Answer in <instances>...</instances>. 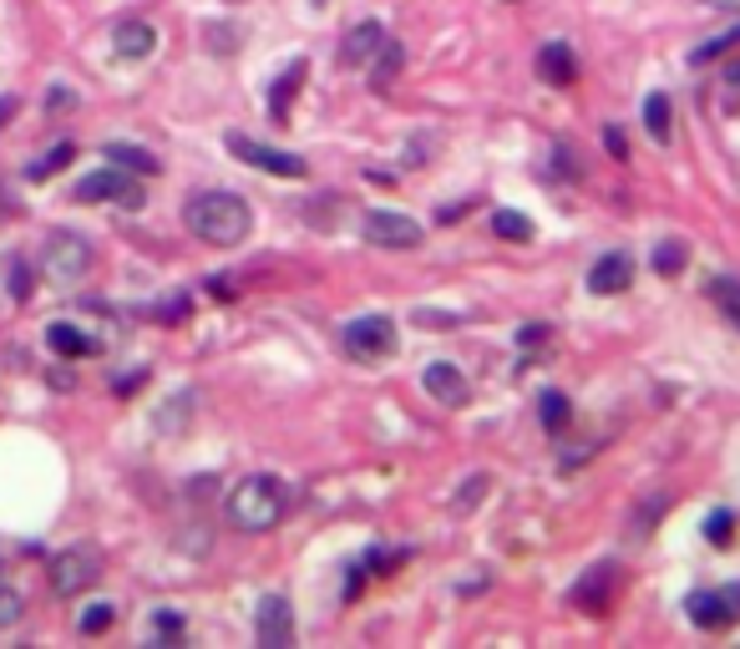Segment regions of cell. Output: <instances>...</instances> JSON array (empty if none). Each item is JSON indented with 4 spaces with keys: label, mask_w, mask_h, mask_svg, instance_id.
Instances as JSON below:
<instances>
[{
    "label": "cell",
    "mask_w": 740,
    "mask_h": 649,
    "mask_svg": "<svg viewBox=\"0 0 740 649\" xmlns=\"http://www.w3.org/2000/svg\"><path fill=\"white\" fill-rule=\"evenodd\" d=\"M183 219H188V228H193L203 244H213V249H234V244L249 239V228H254L249 203L238 199V193H224V188L193 193L188 209H183Z\"/></svg>",
    "instance_id": "obj_1"
},
{
    "label": "cell",
    "mask_w": 740,
    "mask_h": 649,
    "mask_svg": "<svg viewBox=\"0 0 740 649\" xmlns=\"http://www.w3.org/2000/svg\"><path fill=\"white\" fill-rule=\"evenodd\" d=\"M284 517V488L279 478H244L228 492V523L244 533H265Z\"/></svg>",
    "instance_id": "obj_2"
},
{
    "label": "cell",
    "mask_w": 740,
    "mask_h": 649,
    "mask_svg": "<svg viewBox=\"0 0 740 649\" xmlns=\"http://www.w3.org/2000/svg\"><path fill=\"white\" fill-rule=\"evenodd\" d=\"M97 579H102V553H97L92 544L61 548V553L52 558V589H56V598H77V594H87V589H92Z\"/></svg>",
    "instance_id": "obj_3"
},
{
    "label": "cell",
    "mask_w": 740,
    "mask_h": 649,
    "mask_svg": "<svg viewBox=\"0 0 740 649\" xmlns=\"http://www.w3.org/2000/svg\"><path fill=\"white\" fill-rule=\"evenodd\" d=\"M77 203H122V209H143V183H137L127 168H97V172H87L77 183Z\"/></svg>",
    "instance_id": "obj_4"
},
{
    "label": "cell",
    "mask_w": 740,
    "mask_h": 649,
    "mask_svg": "<svg viewBox=\"0 0 740 649\" xmlns=\"http://www.w3.org/2000/svg\"><path fill=\"white\" fill-rule=\"evenodd\" d=\"M41 269H46L52 284H81L87 269H92V244L81 234H52L46 254H41Z\"/></svg>",
    "instance_id": "obj_5"
},
{
    "label": "cell",
    "mask_w": 740,
    "mask_h": 649,
    "mask_svg": "<svg viewBox=\"0 0 740 649\" xmlns=\"http://www.w3.org/2000/svg\"><path fill=\"white\" fill-rule=\"evenodd\" d=\"M345 350L356 360H385L391 350H396V320H385V315H360L350 320L340 331Z\"/></svg>",
    "instance_id": "obj_6"
},
{
    "label": "cell",
    "mask_w": 740,
    "mask_h": 649,
    "mask_svg": "<svg viewBox=\"0 0 740 649\" xmlns=\"http://www.w3.org/2000/svg\"><path fill=\"white\" fill-rule=\"evenodd\" d=\"M360 234H366V244H381V249H416V244H422V224L406 219V213H391V209L366 213Z\"/></svg>",
    "instance_id": "obj_7"
},
{
    "label": "cell",
    "mask_w": 740,
    "mask_h": 649,
    "mask_svg": "<svg viewBox=\"0 0 740 649\" xmlns=\"http://www.w3.org/2000/svg\"><path fill=\"white\" fill-rule=\"evenodd\" d=\"M228 153H234V158H244L249 168H259V172H274V178H304V158L254 143V137H244V133H228Z\"/></svg>",
    "instance_id": "obj_8"
},
{
    "label": "cell",
    "mask_w": 740,
    "mask_h": 649,
    "mask_svg": "<svg viewBox=\"0 0 740 649\" xmlns=\"http://www.w3.org/2000/svg\"><path fill=\"white\" fill-rule=\"evenodd\" d=\"M254 635H259V645H265V649H284V645H290L294 614H290V604H284L279 594H269V598H259V604H254Z\"/></svg>",
    "instance_id": "obj_9"
},
{
    "label": "cell",
    "mask_w": 740,
    "mask_h": 649,
    "mask_svg": "<svg viewBox=\"0 0 740 649\" xmlns=\"http://www.w3.org/2000/svg\"><path fill=\"white\" fill-rule=\"evenodd\" d=\"M422 385L441 401V406H467V396H472V385H467V376L457 371L451 360H431V366L422 371Z\"/></svg>",
    "instance_id": "obj_10"
},
{
    "label": "cell",
    "mask_w": 740,
    "mask_h": 649,
    "mask_svg": "<svg viewBox=\"0 0 740 649\" xmlns=\"http://www.w3.org/2000/svg\"><path fill=\"white\" fill-rule=\"evenodd\" d=\"M538 77L548 87H573L579 81V61H573V46L569 41H548L538 52Z\"/></svg>",
    "instance_id": "obj_11"
},
{
    "label": "cell",
    "mask_w": 740,
    "mask_h": 649,
    "mask_svg": "<svg viewBox=\"0 0 740 649\" xmlns=\"http://www.w3.org/2000/svg\"><path fill=\"white\" fill-rule=\"evenodd\" d=\"M153 46H158V31L147 26V21H117V31H112V52L122 61H143Z\"/></svg>",
    "instance_id": "obj_12"
},
{
    "label": "cell",
    "mask_w": 740,
    "mask_h": 649,
    "mask_svg": "<svg viewBox=\"0 0 740 649\" xmlns=\"http://www.w3.org/2000/svg\"><path fill=\"white\" fill-rule=\"evenodd\" d=\"M629 275H635L629 254L614 249V254H604V259H598V265L588 269V290H594V294H619L624 284H629Z\"/></svg>",
    "instance_id": "obj_13"
},
{
    "label": "cell",
    "mask_w": 740,
    "mask_h": 649,
    "mask_svg": "<svg viewBox=\"0 0 740 649\" xmlns=\"http://www.w3.org/2000/svg\"><path fill=\"white\" fill-rule=\"evenodd\" d=\"M46 345H52L61 360H81V356H97V340L87 331H77V325H67V320H56L52 331H46Z\"/></svg>",
    "instance_id": "obj_14"
},
{
    "label": "cell",
    "mask_w": 740,
    "mask_h": 649,
    "mask_svg": "<svg viewBox=\"0 0 740 649\" xmlns=\"http://www.w3.org/2000/svg\"><path fill=\"white\" fill-rule=\"evenodd\" d=\"M381 41H385V31H381V21H360L350 36H345V46H340V56L356 67V61H366V56H375L381 52Z\"/></svg>",
    "instance_id": "obj_15"
},
{
    "label": "cell",
    "mask_w": 740,
    "mask_h": 649,
    "mask_svg": "<svg viewBox=\"0 0 740 649\" xmlns=\"http://www.w3.org/2000/svg\"><path fill=\"white\" fill-rule=\"evenodd\" d=\"M102 153H106V163H117V168H127V172H143V178L162 172V163L153 158V153H143V147H133V143H106Z\"/></svg>",
    "instance_id": "obj_16"
},
{
    "label": "cell",
    "mask_w": 740,
    "mask_h": 649,
    "mask_svg": "<svg viewBox=\"0 0 740 649\" xmlns=\"http://www.w3.org/2000/svg\"><path fill=\"white\" fill-rule=\"evenodd\" d=\"M401 61H406V52H401L396 41L385 36L381 52H375V61H370V87H375V92H381V87H391V81H396V71H401Z\"/></svg>",
    "instance_id": "obj_17"
},
{
    "label": "cell",
    "mask_w": 740,
    "mask_h": 649,
    "mask_svg": "<svg viewBox=\"0 0 740 649\" xmlns=\"http://www.w3.org/2000/svg\"><path fill=\"white\" fill-rule=\"evenodd\" d=\"M608 583H614V563H598V569H594V579L573 589V604H583V609H604Z\"/></svg>",
    "instance_id": "obj_18"
},
{
    "label": "cell",
    "mask_w": 740,
    "mask_h": 649,
    "mask_svg": "<svg viewBox=\"0 0 740 649\" xmlns=\"http://www.w3.org/2000/svg\"><path fill=\"white\" fill-rule=\"evenodd\" d=\"M71 158H77V147H71V143H56L52 153H41V158L31 163V168H26V178H31V183H46V178H52V172H61Z\"/></svg>",
    "instance_id": "obj_19"
},
{
    "label": "cell",
    "mask_w": 740,
    "mask_h": 649,
    "mask_svg": "<svg viewBox=\"0 0 740 649\" xmlns=\"http://www.w3.org/2000/svg\"><path fill=\"white\" fill-rule=\"evenodd\" d=\"M492 228H497V239H507V244H528L532 239V219L528 213H517V209H497Z\"/></svg>",
    "instance_id": "obj_20"
},
{
    "label": "cell",
    "mask_w": 740,
    "mask_h": 649,
    "mask_svg": "<svg viewBox=\"0 0 740 649\" xmlns=\"http://www.w3.org/2000/svg\"><path fill=\"white\" fill-rule=\"evenodd\" d=\"M670 97L664 92H649L644 97V127H649V137H654V143H664V137H670Z\"/></svg>",
    "instance_id": "obj_21"
},
{
    "label": "cell",
    "mask_w": 740,
    "mask_h": 649,
    "mask_svg": "<svg viewBox=\"0 0 740 649\" xmlns=\"http://www.w3.org/2000/svg\"><path fill=\"white\" fill-rule=\"evenodd\" d=\"M685 609H689V624H700V629H726V614H720L715 594H689Z\"/></svg>",
    "instance_id": "obj_22"
},
{
    "label": "cell",
    "mask_w": 740,
    "mask_h": 649,
    "mask_svg": "<svg viewBox=\"0 0 740 649\" xmlns=\"http://www.w3.org/2000/svg\"><path fill=\"white\" fill-rule=\"evenodd\" d=\"M710 300L720 305V315L740 331V279H710Z\"/></svg>",
    "instance_id": "obj_23"
},
{
    "label": "cell",
    "mask_w": 740,
    "mask_h": 649,
    "mask_svg": "<svg viewBox=\"0 0 740 649\" xmlns=\"http://www.w3.org/2000/svg\"><path fill=\"white\" fill-rule=\"evenodd\" d=\"M538 416L548 432H563V426H569V396H563V391H542Z\"/></svg>",
    "instance_id": "obj_24"
},
{
    "label": "cell",
    "mask_w": 740,
    "mask_h": 649,
    "mask_svg": "<svg viewBox=\"0 0 740 649\" xmlns=\"http://www.w3.org/2000/svg\"><path fill=\"white\" fill-rule=\"evenodd\" d=\"M300 81H304V61L284 67V77H279L274 97H269V107H274V118H290V97H294V87H300Z\"/></svg>",
    "instance_id": "obj_25"
},
{
    "label": "cell",
    "mask_w": 740,
    "mask_h": 649,
    "mask_svg": "<svg viewBox=\"0 0 740 649\" xmlns=\"http://www.w3.org/2000/svg\"><path fill=\"white\" fill-rule=\"evenodd\" d=\"M705 538H710L715 548H730V544H736V517H730L726 507H720V513H710V517H705Z\"/></svg>",
    "instance_id": "obj_26"
},
{
    "label": "cell",
    "mask_w": 740,
    "mask_h": 649,
    "mask_svg": "<svg viewBox=\"0 0 740 649\" xmlns=\"http://www.w3.org/2000/svg\"><path fill=\"white\" fill-rule=\"evenodd\" d=\"M649 265L660 269V275H680V269H685V244H680V239H664L660 249H654V259H649Z\"/></svg>",
    "instance_id": "obj_27"
},
{
    "label": "cell",
    "mask_w": 740,
    "mask_h": 649,
    "mask_svg": "<svg viewBox=\"0 0 740 649\" xmlns=\"http://www.w3.org/2000/svg\"><path fill=\"white\" fill-rule=\"evenodd\" d=\"M112 619H117V609H112V604H92V609L77 619V629H81V635H106V629H112Z\"/></svg>",
    "instance_id": "obj_28"
},
{
    "label": "cell",
    "mask_w": 740,
    "mask_h": 649,
    "mask_svg": "<svg viewBox=\"0 0 740 649\" xmlns=\"http://www.w3.org/2000/svg\"><path fill=\"white\" fill-rule=\"evenodd\" d=\"M21 614H26V598L15 594L11 583H0V629H11V624H21Z\"/></svg>",
    "instance_id": "obj_29"
},
{
    "label": "cell",
    "mask_w": 740,
    "mask_h": 649,
    "mask_svg": "<svg viewBox=\"0 0 740 649\" xmlns=\"http://www.w3.org/2000/svg\"><path fill=\"white\" fill-rule=\"evenodd\" d=\"M715 598H720V614H726V624H736V619H740V583L715 589Z\"/></svg>",
    "instance_id": "obj_30"
},
{
    "label": "cell",
    "mask_w": 740,
    "mask_h": 649,
    "mask_svg": "<svg viewBox=\"0 0 740 649\" xmlns=\"http://www.w3.org/2000/svg\"><path fill=\"white\" fill-rule=\"evenodd\" d=\"M153 629H158V635H162V639H178V635H183V614H172V609H162V614H158V619H153Z\"/></svg>",
    "instance_id": "obj_31"
},
{
    "label": "cell",
    "mask_w": 740,
    "mask_h": 649,
    "mask_svg": "<svg viewBox=\"0 0 740 649\" xmlns=\"http://www.w3.org/2000/svg\"><path fill=\"white\" fill-rule=\"evenodd\" d=\"M11 294H15V300H26V294H31V284H26V265H21V259H11Z\"/></svg>",
    "instance_id": "obj_32"
},
{
    "label": "cell",
    "mask_w": 740,
    "mask_h": 649,
    "mask_svg": "<svg viewBox=\"0 0 740 649\" xmlns=\"http://www.w3.org/2000/svg\"><path fill=\"white\" fill-rule=\"evenodd\" d=\"M604 147L614 153V158H624V153H629V143H624V133H619V127H608V133H604Z\"/></svg>",
    "instance_id": "obj_33"
},
{
    "label": "cell",
    "mask_w": 740,
    "mask_h": 649,
    "mask_svg": "<svg viewBox=\"0 0 740 649\" xmlns=\"http://www.w3.org/2000/svg\"><path fill=\"white\" fill-rule=\"evenodd\" d=\"M15 112V97H0V127H5V118Z\"/></svg>",
    "instance_id": "obj_34"
},
{
    "label": "cell",
    "mask_w": 740,
    "mask_h": 649,
    "mask_svg": "<svg viewBox=\"0 0 740 649\" xmlns=\"http://www.w3.org/2000/svg\"><path fill=\"white\" fill-rule=\"evenodd\" d=\"M726 81H730V87H740V56H736V61H730V67H726Z\"/></svg>",
    "instance_id": "obj_35"
},
{
    "label": "cell",
    "mask_w": 740,
    "mask_h": 649,
    "mask_svg": "<svg viewBox=\"0 0 740 649\" xmlns=\"http://www.w3.org/2000/svg\"><path fill=\"white\" fill-rule=\"evenodd\" d=\"M705 5H715V11H740V0H705Z\"/></svg>",
    "instance_id": "obj_36"
}]
</instances>
